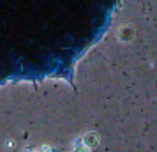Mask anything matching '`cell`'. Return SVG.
<instances>
[{
    "label": "cell",
    "instance_id": "1",
    "mask_svg": "<svg viewBox=\"0 0 157 152\" xmlns=\"http://www.w3.org/2000/svg\"><path fill=\"white\" fill-rule=\"evenodd\" d=\"M122 0H0V87L62 78L104 37Z\"/></svg>",
    "mask_w": 157,
    "mask_h": 152
}]
</instances>
